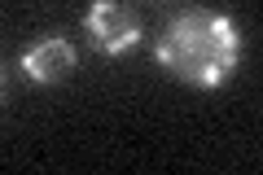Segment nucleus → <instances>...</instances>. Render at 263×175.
Here are the masks:
<instances>
[{"mask_svg":"<svg viewBox=\"0 0 263 175\" xmlns=\"http://www.w3.org/2000/svg\"><path fill=\"white\" fill-rule=\"evenodd\" d=\"M75 44L66 35H44L40 44H31L27 53H22V70H27L31 83H62L70 79V70H75Z\"/></svg>","mask_w":263,"mask_h":175,"instance_id":"nucleus-3","label":"nucleus"},{"mask_svg":"<svg viewBox=\"0 0 263 175\" xmlns=\"http://www.w3.org/2000/svg\"><path fill=\"white\" fill-rule=\"evenodd\" d=\"M84 31L101 57H123L127 48L141 44V18L123 0H97L84 13Z\"/></svg>","mask_w":263,"mask_h":175,"instance_id":"nucleus-2","label":"nucleus"},{"mask_svg":"<svg viewBox=\"0 0 263 175\" xmlns=\"http://www.w3.org/2000/svg\"><path fill=\"white\" fill-rule=\"evenodd\" d=\"M154 57L167 74L193 88H219L233 79L237 57H241V35H237L233 18L215 9H189L154 44Z\"/></svg>","mask_w":263,"mask_h":175,"instance_id":"nucleus-1","label":"nucleus"}]
</instances>
